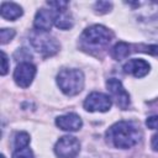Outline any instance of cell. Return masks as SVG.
I'll use <instances>...</instances> for the list:
<instances>
[{
    "instance_id": "cell-22",
    "label": "cell",
    "mask_w": 158,
    "mask_h": 158,
    "mask_svg": "<svg viewBox=\"0 0 158 158\" xmlns=\"http://www.w3.org/2000/svg\"><path fill=\"white\" fill-rule=\"evenodd\" d=\"M47 4L52 7H54L53 10H65L69 5L67 1H48Z\"/></svg>"
},
{
    "instance_id": "cell-21",
    "label": "cell",
    "mask_w": 158,
    "mask_h": 158,
    "mask_svg": "<svg viewBox=\"0 0 158 158\" xmlns=\"http://www.w3.org/2000/svg\"><path fill=\"white\" fill-rule=\"evenodd\" d=\"M146 125H147V127H148V128L158 130V115L149 116V117L146 120Z\"/></svg>"
},
{
    "instance_id": "cell-1",
    "label": "cell",
    "mask_w": 158,
    "mask_h": 158,
    "mask_svg": "<svg viewBox=\"0 0 158 158\" xmlns=\"http://www.w3.org/2000/svg\"><path fill=\"white\" fill-rule=\"evenodd\" d=\"M106 138L116 148L126 149L138 143L141 133L135 123L128 121H118L106 131Z\"/></svg>"
},
{
    "instance_id": "cell-3",
    "label": "cell",
    "mask_w": 158,
    "mask_h": 158,
    "mask_svg": "<svg viewBox=\"0 0 158 158\" xmlns=\"http://www.w3.org/2000/svg\"><path fill=\"white\" fill-rule=\"evenodd\" d=\"M57 84L65 95H77L83 90L84 74L81 70L74 68L62 69L57 75Z\"/></svg>"
},
{
    "instance_id": "cell-8",
    "label": "cell",
    "mask_w": 158,
    "mask_h": 158,
    "mask_svg": "<svg viewBox=\"0 0 158 158\" xmlns=\"http://www.w3.org/2000/svg\"><path fill=\"white\" fill-rule=\"evenodd\" d=\"M35 75L36 67L30 62H21L14 72V80L19 86L27 88L31 85Z\"/></svg>"
},
{
    "instance_id": "cell-12",
    "label": "cell",
    "mask_w": 158,
    "mask_h": 158,
    "mask_svg": "<svg viewBox=\"0 0 158 158\" xmlns=\"http://www.w3.org/2000/svg\"><path fill=\"white\" fill-rule=\"evenodd\" d=\"M23 11L22 7L15 2H6L4 1L1 4V16L6 20L14 21L16 19H19L20 16H22Z\"/></svg>"
},
{
    "instance_id": "cell-23",
    "label": "cell",
    "mask_w": 158,
    "mask_h": 158,
    "mask_svg": "<svg viewBox=\"0 0 158 158\" xmlns=\"http://www.w3.org/2000/svg\"><path fill=\"white\" fill-rule=\"evenodd\" d=\"M151 146H152L153 151H157V152H158V133H156V135L152 137V141H151Z\"/></svg>"
},
{
    "instance_id": "cell-15",
    "label": "cell",
    "mask_w": 158,
    "mask_h": 158,
    "mask_svg": "<svg viewBox=\"0 0 158 158\" xmlns=\"http://www.w3.org/2000/svg\"><path fill=\"white\" fill-rule=\"evenodd\" d=\"M30 143V135L27 132H17L14 137V146L16 149H21V148H25L27 147Z\"/></svg>"
},
{
    "instance_id": "cell-14",
    "label": "cell",
    "mask_w": 158,
    "mask_h": 158,
    "mask_svg": "<svg viewBox=\"0 0 158 158\" xmlns=\"http://www.w3.org/2000/svg\"><path fill=\"white\" fill-rule=\"evenodd\" d=\"M130 52H131V51H130V46H128L127 43H125V42H118V43H116V44L112 47V49H111V56H112L114 59L121 60V59L127 58L128 54H130Z\"/></svg>"
},
{
    "instance_id": "cell-19",
    "label": "cell",
    "mask_w": 158,
    "mask_h": 158,
    "mask_svg": "<svg viewBox=\"0 0 158 158\" xmlns=\"http://www.w3.org/2000/svg\"><path fill=\"white\" fill-rule=\"evenodd\" d=\"M139 48H143L141 49L142 52H146V53H149L154 57H158V44H151V46H139Z\"/></svg>"
},
{
    "instance_id": "cell-2",
    "label": "cell",
    "mask_w": 158,
    "mask_h": 158,
    "mask_svg": "<svg viewBox=\"0 0 158 158\" xmlns=\"http://www.w3.org/2000/svg\"><path fill=\"white\" fill-rule=\"evenodd\" d=\"M112 40V32L101 25H93L84 30L80 36V43L84 49L99 51L105 48Z\"/></svg>"
},
{
    "instance_id": "cell-5",
    "label": "cell",
    "mask_w": 158,
    "mask_h": 158,
    "mask_svg": "<svg viewBox=\"0 0 158 158\" xmlns=\"http://www.w3.org/2000/svg\"><path fill=\"white\" fill-rule=\"evenodd\" d=\"M106 88H107V90L111 95V99L115 100L116 105L120 109L126 110L130 106V95H128V93L126 91V89L123 88L122 83L118 79L110 78L106 81Z\"/></svg>"
},
{
    "instance_id": "cell-9",
    "label": "cell",
    "mask_w": 158,
    "mask_h": 158,
    "mask_svg": "<svg viewBox=\"0 0 158 158\" xmlns=\"http://www.w3.org/2000/svg\"><path fill=\"white\" fill-rule=\"evenodd\" d=\"M54 22H56V11L41 9L37 11V14L35 16L33 26L36 30L48 32L52 28V26L54 25Z\"/></svg>"
},
{
    "instance_id": "cell-7",
    "label": "cell",
    "mask_w": 158,
    "mask_h": 158,
    "mask_svg": "<svg viewBox=\"0 0 158 158\" xmlns=\"http://www.w3.org/2000/svg\"><path fill=\"white\" fill-rule=\"evenodd\" d=\"M111 107V98L106 94L94 91L89 94L84 101V109L90 112H105Z\"/></svg>"
},
{
    "instance_id": "cell-16",
    "label": "cell",
    "mask_w": 158,
    "mask_h": 158,
    "mask_svg": "<svg viewBox=\"0 0 158 158\" xmlns=\"http://www.w3.org/2000/svg\"><path fill=\"white\" fill-rule=\"evenodd\" d=\"M15 36V30L12 28H1L0 30V42L1 44H5L10 42Z\"/></svg>"
},
{
    "instance_id": "cell-4",
    "label": "cell",
    "mask_w": 158,
    "mask_h": 158,
    "mask_svg": "<svg viewBox=\"0 0 158 158\" xmlns=\"http://www.w3.org/2000/svg\"><path fill=\"white\" fill-rule=\"evenodd\" d=\"M30 43L35 51L44 57L53 56L59 51V43L57 40L46 31L33 30L30 33Z\"/></svg>"
},
{
    "instance_id": "cell-10",
    "label": "cell",
    "mask_w": 158,
    "mask_h": 158,
    "mask_svg": "<svg viewBox=\"0 0 158 158\" xmlns=\"http://www.w3.org/2000/svg\"><path fill=\"white\" fill-rule=\"evenodd\" d=\"M56 125L63 131L73 132V131L80 130V127L83 126V121L77 114L70 112V114H65V115L58 116L56 118Z\"/></svg>"
},
{
    "instance_id": "cell-11",
    "label": "cell",
    "mask_w": 158,
    "mask_h": 158,
    "mask_svg": "<svg viewBox=\"0 0 158 158\" xmlns=\"http://www.w3.org/2000/svg\"><path fill=\"white\" fill-rule=\"evenodd\" d=\"M149 69H151V65L148 64V62L143 59H137V58L130 59L123 65V72L127 74H132L136 78H142L147 75Z\"/></svg>"
},
{
    "instance_id": "cell-17",
    "label": "cell",
    "mask_w": 158,
    "mask_h": 158,
    "mask_svg": "<svg viewBox=\"0 0 158 158\" xmlns=\"http://www.w3.org/2000/svg\"><path fill=\"white\" fill-rule=\"evenodd\" d=\"M12 158H35V156L28 147H25L21 149H15Z\"/></svg>"
},
{
    "instance_id": "cell-24",
    "label": "cell",
    "mask_w": 158,
    "mask_h": 158,
    "mask_svg": "<svg viewBox=\"0 0 158 158\" xmlns=\"http://www.w3.org/2000/svg\"><path fill=\"white\" fill-rule=\"evenodd\" d=\"M1 158H5V156H4V154H1Z\"/></svg>"
},
{
    "instance_id": "cell-13",
    "label": "cell",
    "mask_w": 158,
    "mask_h": 158,
    "mask_svg": "<svg viewBox=\"0 0 158 158\" xmlns=\"http://www.w3.org/2000/svg\"><path fill=\"white\" fill-rule=\"evenodd\" d=\"M56 11V22L54 25L60 30H69L73 27V19L68 10H54Z\"/></svg>"
},
{
    "instance_id": "cell-6",
    "label": "cell",
    "mask_w": 158,
    "mask_h": 158,
    "mask_svg": "<svg viewBox=\"0 0 158 158\" xmlns=\"http://www.w3.org/2000/svg\"><path fill=\"white\" fill-rule=\"evenodd\" d=\"M79 151L80 143L73 136L60 137L54 146V152L59 158H73L79 153Z\"/></svg>"
},
{
    "instance_id": "cell-20",
    "label": "cell",
    "mask_w": 158,
    "mask_h": 158,
    "mask_svg": "<svg viewBox=\"0 0 158 158\" xmlns=\"http://www.w3.org/2000/svg\"><path fill=\"white\" fill-rule=\"evenodd\" d=\"M9 70V59L4 51H1V75H5Z\"/></svg>"
},
{
    "instance_id": "cell-18",
    "label": "cell",
    "mask_w": 158,
    "mask_h": 158,
    "mask_svg": "<svg viewBox=\"0 0 158 158\" xmlns=\"http://www.w3.org/2000/svg\"><path fill=\"white\" fill-rule=\"evenodd\" d=\"M112 4L109 1H98L95 2V11L98 14H106L111 10Z\"/></svg>"
}]
</instances>
